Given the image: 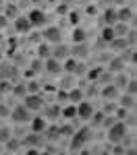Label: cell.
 Masks as SVG:
<instances>
[{"label":"cell","mask_w":137,"mask_h":155,"mask_svg":"<svg viewBox=\"0 0 137 155\" xmlns=\"http://www.w3.org/2000/svg\"><path fill=\"white\" fill-rule=\"evenodd\" d=\"M12 95H15V97H21V99H23V97L27 95V89H25V83H19V85H17V87L12 89Z\"/></svg>","instance_id":"4dcf8cb0"},{"label":"cell","mask_w":137,"mask_h":155,"mask_svg":"<svg viewBox=\"0 0 137 155\" xmlns=\"http://www.w3.org/2000/svg\"><path fill=\"white\" fill-rule=\"evenodd\" d=\"M102 21H104V25H114L116 23V8H106Z\"/></svg>","instance_id":"7402d4cb"},{"label":"cell","mask_w":137,"mask_h":155,"mask_svg":"<svg viewBox=\"0 0 137 155\" xmlns=\"http://www.w3.org/2000/svg\"><path fill=\"white\" fill-rule=\"evenodd\" d=\"M42 143H44V134H37V132L27 134L23 141H21V145H25L27 149H36V147H39Z\"/></svg>","instance_id":"7c38bea8"},{"label":"cell","mask_w":137,"mask_h":155,"mask_svg":"<svg viewBox=\"0 0 137 155\" xmlns=\"http://www.w3.org/2000/svg\"><path fill=\"white\" fill-rule=\"evenodd\" d=\"M71 155H79V151H73V153H71Z\"/></svg>","instance_id":"60d3db41"},{"label":"cell","mask_w":137,"mask_h":155,"mask_svg":"<svg viewBox=\"0 0 137 155\" xmlns=\"http://www.w3.org/2000/svg\"><path fill=\"white\" fill-rule=\"evenodd\" d=\"M60 114L64 116V118H77V107L75 106H69V107H64V110H60Z\"/></svg>","instance_id":"f546056e"},{"label":"cell","mask_w":137,"mask_h":155,"mask_svg":"<svg viewBox=\"0 0 137 155\" xmlns=\"http://www.w3.org/2000/svg\"><path fill=\"white\" fill-rule=\"evenodd\" d=\"M87 39V31L83 27H75L73 29V41L75 44H81V41H85Z\"/></svg>","instance_id":"d4e9b609"},{"label":"cell","mask_w":137,"mask_h":155,"mask_svg":"<svg viewBox=\"0 0 137 155\" xmlns=\"http://www.w3.org/2000/svg\"><path fill=\"white\" fill-rule=\"evenodd\" d=\"M58 116H60V107L58 106H44V118L54 120V118H58Z\"/></svg>","instance_id":"44dd1931"},{"label":"cell","mask_w":137,"mask_h":155,"mask_svg":"<svg viewBox=\"0 0 137 155\" xmlns=\"http://www.w3.org/2000/svg\"><path fill=\"white\" fill-rule=\"evenodd\" d=\"M87 56H89V50H87V44H85V41L75 44V48L71 50V58L81 60V58H87Z\"/></svg>","instance_id":"4fadbf2b"},{"label":"cell","mask_w":137,"mask_h":155,"mask_svg":"<svg viewBox=\"0 0 137 155\" xmlns=\"http://www.w3.org/2000/svg\"><path fill=\"white\" fill-rule=\"evenodd\" d=\"M17 64H12V62H2L0 64V79L2 81H12V79H17Z\"/></svg>","instance_id":"52a82bcc"},{"label":"cell","mask_w":137,"mask_h":155,"mask_svg":"<svg viewBox=\"0 0 137 155\" xmlns=\"http://www.w3.org/2000/svg\"><path fill=\"white\" fill-rule=\"evenodd\" d=\"M73 81H75L73 74H64V77H62V81H60V89H64V91L73 89Z\"/></svg>","instance_id":"83f0119b"},{"label":"cell","mask_w":137,"mask_h":155,"mask_svg":"<svg viewBox=\"0 0 137 155\" xmlns=\"http://www.w3.org/2000/svg\"><path fill=\"white\" fill-rule=\"evenodd\" d=\"M50 54H52V48H50L48 44H42V46L37 48V58L46 60V58H50Z\"/></svg>","instance_id":"4316f807"},{"label":"cell","mask_w":137,"mask_h":155,"mask_svg":"<svg viewBox=\"0 0 137 155\" xmlns=\"http://www.w3.org/2000/svg\"><path fill=\"white\" fill-rule=\"evenodd\" d=\"M42 37H44V41H48V44H60V41H62V31H60V27L50 25V27L44 29Z\"/></svg>","instance_id":"5b68a950"},{"label":"cell","mask_w":137,"mask_h":155,"mask_svg":"<svg viewBox=\"0 0 137 155\" xmlns=\"http://www.w3.org/2000/svg\"><path fill=\"white\" fill-rule=\"evenodd\" d=\"M56 97H58V101H69V93H67L64 89H58V93H56Z\"/></svg>","instance_id":"d590c367"},{"label":"cell","mask_w":137,"mask_h":155,"mask_svg":"<svg viewBox=\"0 0 137 155\" xmlns=\"http://www.w3.org/2000/svg\"><path fill=\"white\" fill-rule=\"evenodd\" d=\"M9 116H11V107L0 104V118H9Z\"/></svg>","instance_id":"e575fe53"},{"label":"cell","mask_w":137,"mask_h":155,"mask_svg":"<svg viewBox=\"0 0 137 155\" xmlns=\"http://www.w3.org/2000/svg\"><path fill=\"white\" fill-rule=\"evenodd\" d=\"M25 17H27V21L31 23V27H44L46 19H48V17H46V12L39 11V8H31Z\"/></svg>","instance_id":"8992f818"},{"label":"cell","mask_w":137,"mask_h":155,"mask_svg":"<svg viewBox=\"0 0 137 155\" xmlns=\"http://www.w3.org/2000/svg\"><path fill=\"white\" fill-rule=\"evenodd\" d=\"M108 48L110 50H114V52H123V50H127V48H131L129 44H127V39L125 37H114L110 44H108Z\"/></svg>","instance_id":"2e32d148"},{"label":"cell","mask_w":137,"mask_h":155,"mask_svg":"<svg viewBox=\"0 0 137 155\" xmlns=\"http://www.w3.org/2000/svg\"><path fill=\"white\" fill-rule=\"evenodd\" d=\"M11 139V130L9 128H0V141H9Z\"/></svg>","instance_id":"8d00e7d4"},{"label":"cell","mask_w":137,"mask_h":155,"mask_svg":"<svg viewBox=\"0 0 137 155\" xmlns=\"http://www.w3.org/2000/svg\"><path fill=\"white\" fill-rule=\"evenodd\" d=\"M27 155H39V153H37L36 149H29V151H27Z\"/></svg>","instance_id":"ab89813d"},{"label":"cell","mask_w":137,"mask_h":155,"mask_svg":"<svg viewBox=\"0 0 137 155\" xmlns=\"http://www.w3.org/2000/svg\"><path fill=\"white\" fill-rule=\"evenodd\" d=\"M23 106L29 110V112H39L44 107V97L39 93H27L23 97Z\"/></svg>","instance_id":"277c9868"},{"label":"cell","mask_w":137,"mask_h":155,"mask_svg":"<svg viewBox=\"0 0 137 155\" xmlns=\"http://www.w3.org/2000/svg\"><path fill=\"white\" fill-rule=\"evenodd\" d=\"M75 107H77V118H81V120H89L91 116H94V112H96L94 106H91L89 101H85V99H83V101H79Z\"/></svg>","instance_id":"ba28073f"},{"label":"cell","mask_w":137,"mask_h":155,"mask_svg":"<svg viewBox=\"0 0 137 155\" xmlns=\"http://www.w3.org/2000/svg\"><path fill=\"white\" fill-rule=\"evenodd\" d=\"M104 2H108V4H110V2H114V0H104Z\"/></svg>","instance_id":"7bdbcfd3"},{"label":"cell","mask_w":137,"mask_h":155,"mask_svg":"<svg viewBox=\"0 0 137 155\" xmlns=\"http://www.w3.org/2000/svg\"><path fill=\"white\" fill-rule=\"evenodd\" d=\"M121 107H125V110H131V107H135V95H129V93H125V95H121Z\"/></svg>","instance_id":"603a6c76"},{"label":"cell","mask_w":137,"mask_h":155,"mask_svg":"<svg viewBox=\"0 0 137 155\" xmlns=\"http://www.w3.org/2000/svg\"><path fill=\"white\" fill-rule=\"evenodd\" d=\"M67 93H69V101H73V104H79V101L85 99V95H83L81 89H69Z\"/></svg>","instance_id":"cb8c5ba5"},{"label":"cell","mask_w":137,"mask_h":155,"mask_svg":"<svg viewBox=\"0 0 137 155\" xmlns=\"http://www.w3.org/2000/svg\"><path fill=\"white\" fill-rule=\"evenodd\" d=\"M12 21H15V29H17L19 33H27V31L31 29V23L27 21V17H25V15H19V17H17V19H12Z\"/></svg>","instance_id":"9a60e30c"},{"label":"cell","mask_w":137,"mask_h":155,"mask_svg":"<svg viewBox=\"0 0 137 155\" xmlns=\"http://www.w3.org/2000/svg\"><path fill=\"white\" fill-rule=\"evenodd\" d=\"M9 118H12L15 124H29V120H31V112L21 104V106H15L11 110V116H9Z\"/></svg>","instance_id":"3957f363"},{"label":"cell","mask_w":137,"mask_h":155,"mask_svg":"<svg viewBox=\"0 0 137 155\" xmlns=\"http://www.w3.org/2000/svg\"><path fill=\"white\" fill-rule=\"evenodd\" d=\"M50 56H52V58H56V60H67L69 58V56H71V48H69V46H67V44H54V48H52V54H50Z\"/></svg>","instance_id":"30bf717a"},{"label":"cell","mask_w":137,"mask_h":155,"mask_svg":"<svg viewBox=\"0 0 137 155\" xmlns=\"http://www.w3.org/2000/svg\"><path fill=\"white\" fill-rule=\"evenodd\" d=\"M118 95H121V91H118L112 83L104 85V89H102V97H104V99H116Z\"/></svg>","instance_id":"e0dca14e"},{"label":"cell","mask_w":137,"mask_h":155,"mask_svg":"<svg viewBox=\"0 0 137 155\" xmlns=\"http://www.w3.org/2000/svg\"><path fill=\"white\" fill-rule=\"evenodd\" d=\"M114 37L116 35H114V31H112V25H104V27H102V33H100V41H104V44L108 46Z\"/></svg>","instance_id":"d6986e66"},{"label":"cell","mask_w":137,"mask_h":155,"mask_svg":"<svg viewBox=\"0 0 137 155\" xmlns=\"http://www.w3.org/2000/svg\"><path fill=\"white\" fill-rule=\"evenodd\" d=\"M25 89H27V93H37L39 91V83L37 81H27L25 83Z\"/></svg>","instance_id":"1f68e13d"},{"label":"cell","mask_w":137,"mask_h":155,"mask_svg":"<svg viewBox=\"0 0 137 155\" xmlns=\"http://www.w3.org/2000/svg\"><path fill=\"white\" fill-rule=\"evenodd\" d=\"M44 71L48 72V74H54V77L56 74H62V62L50 56V58L44 60Z\"/></svg>","instance_id":"9c48e42d"},{"label":"cell","mask_w":137,"mask_h":155,"mask_svg":"<svg viewBox=\"0 0 137 155\" xmlns=\"http://www.w3.org/2000/svg\"><path fill=\"white\" fill-rule=\"evenodd\" d=\"M91 139H94V132H91V128H81V130H75L73 143H71V149H75V151H81V147H83V145H87Z\"/></svg>","instance_id":"7a4b0ae2"},{"label":"cell","mask_w":137,"mask_h":155,"mask_svg":"<svg viewBox=\"0 0 137 155\" xmlns=\"http://www.w3.org/2000/svg\"><path fill=\"white\" fill-rule=\"evenodd\" d=\"M6 147H9V149H11V153H15V151H17V149H19V147H21V141H19V139H9V141H6Z\"/></svg>","instance_id":"d6a6232c"},{"label":"cell","mask_w":137,"mask_h":155,"mask_svg":"<svg viewBox=\"0 0 137 155\" xmlns=\"http://www.w3.org/2000/svg\"><path fill=\"white\" fill-rule=\"evenodd\" d=\"M2 39H4V37H2V33H0V44H2Z\"/></svg>","instance_id":"ee69618b"},{"label":"cell","mask_w":137,"mask_h":155,"mask_svg":"<svg viewBox=\"0 0 137 155\" xmlns=\"http://www.w3.org/2000/svg\"><path fill=\"white\" fill-rule=\"evenodd\" d=\"M114 2H121V4H123V2H125V0H114Z\"/></svg>","instance_id":"b9f144b4"},{"label":"cell","mask_w":137,"mask_h":155,"mask_svg":"<svg viewBox=\"0 0 137 155\" xmlns=\"http://www.w3.org/2000/svg\"><path fill=\"white\" fill-rule=\"evenodd\" d=\"M39 155H50V153H39Z\"/></svg>","instance_id":"f6af8a7d"},{"label":"cell","mask_w":137,"mask_h":155,"mask_svg":"<svg viewBox=\"0 0 137 155\" xmlns=\"http://www.w3.org/2000/svg\"><path fill=\"white\" fill-rule=\"evenodd\" d=\"M127 124H125L123 120H114L110 126H108V134H106V139L110 141L112 145H121L123 141H127Z\"/></svg>","instance_id":"6da1fadb"},{"label":"cell","mask_w":137,"mask_h":155,"mask_svg":"<svg viewBox=\"0 0 137 155\" xmlns=\"http://www.w3.org/2000/svg\"><path fill=\"white\" fill-rule=\"evenodd\" d=\"M112 81H116V83H112V85H114V87L121 91V89H125V85H127V81H129V79L125 77L123 72H116V79H112Z\"/></svg>","instance_id":"f1b7e54d"},{"label":"cell","mask_w":137,"mask_h":155,"mask_svg":"<svg viewBox=\"0 0 137 155\" xmlns=\"http://www.w3.org/2000/svg\"><path fill=\"white\" fill-rule=\"evenodd\" d=\"M133 17H135V12H133V8H129V6H123V8L116 11V21H121V23H131Z\"/></svg>","instance_id":"5bb4252c"},{"label":"cell","mask_w":137,"mask_h":155,"mask_svg":"<svg viewBox=\"0 0 137 155\" xmlns=\"http://www.w3.org/2000/svg\"><path fill=\"white\" fill-rule=\"evenodd\" d=\"M125 151H123V147H118V145H116V147H114V151H112V155H123Z\"/></svg>","instance_id":"74e56055"},{"label":"cell","mask_w":137,"mask_h":155,"mask_svg":"<svg viewBox=\"0 0 137 155\" xmlns=\"http://www.w3.org/2000/svg\"><path fill=\"white\" fill-rule=\"evenodd\" d=\"M31 71H33V72H39V71H44V60H42V58L33 60V62H31Z\"/></svg>","instance_id":"836d02e7"},{"label":"cell","mask_w":137,"mask_h":155,"mask_svg":"<svg viewBox=\"0 0 137 155\" xmlns=\"http://www.w3.org/2000/svg\"><path fill=\"white\" fill-rule=\"evenodd\" d=\"M12 2H15V0H12Z\"/></svg>","instance_id":"bcb514c9"},{"label":"cell","mask_w":137,"mask_h":155,"mask_svg":"<svg viewBox=\"0 0 137 155\" xmlns=\"http://www.w3.org/2000/svg\"><path fill=\"white\" fill-rule=\"evenodd\" d=\"M29 126H31V132L44 134V132H46V128H48V122H46V118H44V116H31Z\"/></svg>","instance_id":"8fae6325"},{"label":"cell","mask_w":137,"mask_h":155,"mask_svg":"<svg viewBox=\"0 0 137 155\" xmlns=\"http://www.w3.org/2000/svg\"><path fill=\"white\" fill-rule=\"evenodd\" d=\"M125 66H127V64H125V62H123L121 58H112L110 62H108V72H110V74L123 72V71H125Z\"/></svg>","instance_id":"ac0fdd59"},{"label":"cell","mask_w":137,"mask_h":155,"mask_svg":"<svg viewBox=\"0 0 137 155\" xmlns=\"http://www.w3.org/2000/svg\"><path fill=\"white\" fill-rule=\"evenodd\" d=\"M129 23H121V21H116V23L112 25V31H114V35L116 37H125L127 33H129Z\"/></svg>","instance_id":"ffe728a7"},{"label":"cell","mask_w":137,"mask_h":155,"mask_svg":"<svg viewBox=\"0 0 137 155\" xmlns=\"http://www.w3.org/2000/svg\"><path fill=\"white\" fill-rule=\"evenodd\" d=\"M4 17L17 19V17H19V8H17L15 4H4Z\"/></svg>","instance_id":"484cf974"},{"label":"cell","mask_w":137,"mask_h":155,"mask_svg":"<svg viewBox=\"0 0 137 155\" xmlns=\"http://www.w3.org/2000/svg\"><path fill=\"white\" fill-rule=\"evenodd\" d=\"M71 23H79V15H75V12H73V15H71Z\"/></svg>","instance_id":"f35d334b"}]
</instances>
